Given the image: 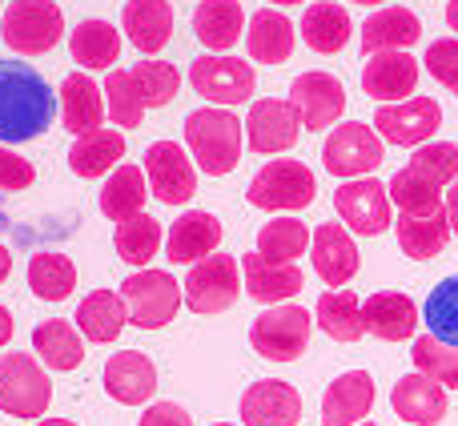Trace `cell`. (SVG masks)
Here are the masks:
<instances>
[{
  "mask_svg": "<svg viewBox=\"0 0 458 426\" xmlns=\"http://www.w3.org/2000/svg\"><path fill=\"white\" fill-rule=\"evenodd\" d=\"M358 426H378V422H358Z\"/></svg>",
  "mask_w": 458,
  "mask_h": 426,
  "instance_id": "91938a15",
  "label": "cell"
},
{
  "mask_svg": "<svg viewBox=\"0 0 458 426\" xmlns=\"http://www.w3.org/2000/svg\"><path fill=\"white\" fill-rule=\"evenodd\" d=\"M443 125V109L435 97H411L403 105H382L374 113V129L382 133V141L390 145H427Z\"/></svg>",
  "mask_w": 458,
  "mask_h": 426,
  "instance_id": "5bb4252c",
  "label": "cell"
},
{
  "mask_svg": "<svg viewBox=\"0 0 458 426\" xmlns=\"http://www.w3.org/2000/svg\"><path fill=\"white\" fill-rule=\"evenodd\" d=\"M105 390L109 398H117L121 406H141L157 390V366L149 362V354L141 350H117L105 362Z\"/></svg>",
  "mask_w": 458,
  "mask_h": 426,
  "instance_id": "ffe728a7",
  "label": "cell"
},
{
  "mask_svg": "<svg viewBox=\"0 0 458 426\" xmlns=\"http://www.w3.org/2000/svg\"><path fill=\"white\" fill-rule=\"evenodd\" d=\"M406 174L427 182V185H435V190H446V185L458 182V145H451V141L419 145L411 166H406Z\"/></svg>",
  "mask_w": 458,
  "mask_h": 426,
  "instance_id": "b9f144b4",
  "label": "cell"
},
{
  "mask_svg": "<svg viewBox=\"0 0 458 426\" xmlns=\"http://www.w3.org/2000/svg\"><path fill=\"white\" fill-rule=\"evenodd\" d=\"M245 53L258 64H282L293 53V24L277 8H258L245 29Z\"/></svg>",
  "mask_w": 458,
  "mask_h": 426,
  "instance_id": "f546056e",
  "label": "cell"
},
{
  "mask_svg": "<svg viewBox=\"0 0 458 426\" xmlns=\"http://www.w3.org/2000/svg\"><path fill=\"white\" fill-rule=\"evenodd\" d=\"M422 318H427L430 334L446 346H458V274L443 277V282L430 290L427 306H422Z\"/></svg>",
  "mask_w": 458,
  "mask_h": 426,
  "instance_id": "7bdbcfd3",
  "label": "cell"
},
{
  "mask_svg": "<svg viewBox=\"0 0 458 426\" xmlns=\"http://www.w3.org/2000/svg\"><path fill=\"white\" fill-rule=\"evenodd\" d=\"M161 242H165V229H161V221L153 217V213H137V217H129V221H117V234H113L117 258L137 269H149Z\"/></svg>",
  "mask_w": 458,
  "mask_h": 426,
  "instance_id": "d590c367",
  "label": "cell"
},
{
  "mask_svg": "<svg viewBox=\"0 0 458 426\" xmlns=\"http://www.w3.org/2000/svg\"><path fill=\"white\" fill-rule=\"evenodd\" d=\"M105 97H109V117L113 125L121 129H137L145 121V101H141V89H137L133 72L129 69H113L105 77Z\"/></svg>",
  "mask_w": 458,
  "mask_h": 426,
  "instance_id": "f6af8a7d",
  "label": "cell"
},
{
  "mask_svg": "<svg viewBox=\"0 0 458 426\" xmlns=\"http://www.w3.org/2000/svg\"><path fill=\"white\" fill-rule=\"evenodd\" d=\"M394 234H398V245H403L406 258L414 261H427V258H438L451 242V217H446V206L435 209V213H422V217H411V213H398L394 221Z\"/></svg>",
  "mask_w": 458,
  "mask_h": 426,
  "instance_id": "4dcf8cb0",
  "label": "cell"
},
{
  "mask_svg": "<svg viewBox=\"0 0 458 426\" xmlns=\"http://www.w3.org/2000/svg\"><path fill=\"white\" fill-rule=\"evenodd\" d=\"M419 89V61L411 53H374L362 64V93L370 101H411Z\"/></svg>",
  "mask_w": 458,
  "mask_h": 426,
  "instance_id": "e0dca14e",
  "label": "cell"
},
{
  "mask_svg": "<svg viewBox=\"0 0 458 426\" xmlns=\"http://www.w3.org/2000/svg\"><path fill=\"white\" fill-rule=\"evenodd\" d=\"M145 174L161 206H185L198 193V169L190 161V149H182L177 141H153L145 149Z\"/></svg>",
  "mask_w": 458,
  "mask_h": 426,
  "instance_id": "7c38bea8",
  "label": "cell"
},
{
  "mask_svg": "<svg viewBox=\"0 0 458 426\" xmlns=\"http://www.w3.org/2000/svg\"><path fill=\"white\" fill-rule=\"evenodd\" d=\"M390 193L382 182L374 177H358V182H342L338 193H334V209H338L342 226L350 234H362V237H378L394 226V213H390Z\"/></svg>",
  "mask_w": 458,
  "mask_h": 426,
  "instance_id": "8fae6325",
  "label": "cell"
},
{
  "mask_svg": "<svg viewBox=\"0 0 458 426\" xmlns=\"http://www.w3.org/2000/svg\"><path fill=\"white\" fill-rule=\"evenodd\" d=\"M145 198H149V185H145L141 169L117 166L101 185V213L113 221H129L137 213H145Z\"/></svg>",
  "mask_w": 458,
  "mask_h": 426,
  "instance_id": "8d00e7d4",
  "label": "cell"
},
{
  "mask_svg": "<svg viewBox=\"0 0 458 426\" xmlns=\"http://www.w3.org/2000/svg\"><path fill=\"white\" fill-rule=\"evenodd\" d=\"M386 149H382V137L374 133L366 121H346V125H334V133L326 137L322 145V166L330 169L334 177H366L382 166Z\"/></svg>",
  "mask_w": 458,
  "mask_h": 426,
  "instance_id": "9c48e42d",
  "label": "cell"
},
{
  "mask_svg": "<svg viewBox=\"0 0 458 426\" xmlns=\"http://www.w3.org/2000/svg\"><path fill=\"white\" fill-rule=\"evenodd\" d=\"M350 32H354L350 13L342 4H334V0H318V4H310L306 13H301V40H306L314 53H326V56L342 53Z\"/></svg>",
  "mask_w": 458,
  "mask_h": 426,
  "instance_id": "e575fe53",
  "label": "cell"
},
{
  "mask_svg": "<svg viewBox=\"0 0 458 426\" xmlns=\"http://www.w3.org/2000/svg\"><path fill=\"white\" fill-rule=\"evenodd\" d=\"M242 274H245V294L253 302H266V306H282L285 298H293L306 285V274L293 261H269L258 250L242 258Z\"/></svg>",
  "mask_w": 458,
  "mask_h": 426,
  "instance_id": "44dd1931",
  "label": "cell"
},
{
  "mask_svg": "<svg viewBox=\"0 0 458 426\" xmlns=\"http://www.w3.org/2000/svg\"><path fill=\"white\" fill-rule=\"evenodd\" d=\"M0 37L13 53L40 56L53 53L64 37V13L56 0H13L0 16Z\"/></svg>",
  "mask_w": 458,
  "mask_h": 426,
  "instance_id": "277c9868",
  "label": "cell"
},
{
  "mask_svg": "<svg viewBox=\"0 0 458 426\" xmlns=\"http://www.w3.org/2000/svg\"><path fill=\"white\" fill-rule=\"evenodd\" d=\"M427 69L438 85L458 93V40H435V45L427 48Z\"/></svg>",
  "mask_w": 458,
  "mask_h": 426,
  "instance_id": "7dc6e473",
  "label": "cell"
},
{
  "mask_svg": "<svg viewBox=\"0 0 458 426\" xmlns=\"http://www.w3.org/2000/svg\"><path fill=\"white\" fill-rule=\"evenodd\" d=\"M53 89L29 61H0V141H37L53 125Z\"/></svg>",
  "mask_w": 458,
  "mask_h": 426,
  "instance_id": "6da1fadb",
  "label": "cell"
},
{
  "mask_svg": "<svg viewBox=\"0 0 458 426\" xmlns=\"http://www.w3.org/2000/svg\"><path fill=\"white\" fill-rule=\"evenodd\" d=\"M185 149L209 177H225L242 161V121L229 109H193L182 125Z\"/></svg>",
  "mask_w": 458,
  "mask_h": 426,
  "instance_id": "7a4b0ae2",
  "label": "cell"
},
{
  "mask_svg": "<svg viewBox=\"0 0 458 426\" xmlns=\"http://www.w3.org/2000/svg\"><path fill=\"white\" fill-rule=\"evenodd\" d=\"M354 4H386V0H354Z\"/></svg>",
  "mask_w": 458,
  "mask_h": 426,
  "instance_id": "6f0895ef",
  "label": "cell"
},
{
  "mask_svg": "<svg viewBox=\"0 0 458 426\" xmlns=\"http://www.w3.org/2000/svg\"><path fill=\"white\" fill-rule=\"evenodd\" d=\"M269 4H282V8H290V4H306V0H269Z\"/></svg>",
  "mask_w": 458,
  "mask_h": 426,
  "instance_id": "9f6ffc18",
  "label": "cell"
},
{
  "mask_svg": "<svg viewBox=\"0 0 458 426\" xmlns=\"http://www.w3.org/2000/svg\"><path fill=\"white\" fill-rule=\"evenodd\" d=\"M8 338H13V314L0 306V346H8Z\"/></svg>",
  "mask_w": 458,
  "mask_h": 426,
  "instance_id": "816d5d0a",
  "label": "cell"
},
{
  "mask_svg": "<svg viewBox=\"0 0 458 426\" xmlns=\"http://www.w3.org/2000/svg\"><path fill=\"white\" fill-rule=\"evenodd\" d=\"M301 395L290 382L261 379L242 395V426H298Z\"/></svg>",
  "mask_w": 458,
  "mask_h": 426,
  "instance_id": "ac0fdd59",
  "label": "cell"
},
{
  "mask_svg": "<svg viewBox=\"0 0 458 426\" xmlns=\"http://www.w3.org/2000/svg\"><path fill=\"white\" fill-rule=\"evenodd\" d=\"M214 426H237V422H214Z\"/></svg>",
  "mask_w": 458,
  "mask_h": 426,
  "instance_id": "680465c9",
  "label": "cell"
},
{
  "mask_svg": "<svg viewBox=\"0 0 458 426\" xmlns=\"http://www.w3.org/2000/svg\"><path fill=\"white\" fill-rule=\"evenodd\" d=\"M53 403V382L32 354L0 358V411L13 419H40Z\"/></svg>",
  "mask_w": 458,
  "mask_h": 426,
  "instance_id": "ba28073f",
  "label": "cell"
},
{
  "mask_svg": "<svg viewBox=\"0 0 458 426\" xmlns=\"http://www.w3.org/2000/svg\"><path fill=\"white\" fill-rule=\"evenodd\" d=\"M390 406L406 426H438L446 419V390L430 382L427 374H406L390 390Z\"/></svg>",
  "mask_w": 458,
  "mask_h": 426,
  "instance_id": "603a6c76",
  "label": "cell"
},
{
  "mask_svg": "<svg viewBox=\"0 0 458 426\" xmlns=\"http://www.w3.org/2000/svg\"><path fill=\"white\" fill-rule=\"evenodd\" d=\"M386 193H390V201L398 206V213H411V217H422V213L443 209V190H435V185L411 177L406 169H398V174L390 177Z\"/></svg>",
  "mask_w": 458,
  "mask_h": 426,
  "instance_id": "bcb514c9",
  "label": "cell"
},
{
  "mask_svg": "<svg viewBox=\"0 0 458 426\" xmlns=\"http://www.w3.org/2000/svg\"><path fill=\"white\" fill-rule=\"evenodd\" d=\"M129 72H133L137 89H141L145 109H165L177 97V89H182V72L169 61H137Z\"/></svg>",
  "mask_w": 458,
  "mask_h": 426,
  "instance_id": "ee69618b",
  "label": "cell"
},
{
  "mask_svg": "<svg viewBox=\"0 0 458 426\" xmlns=\"http://www.w3.org/2000/svg\"><path fill=\"white\" fill-rule=\"evenodd\" d=\"M29 285L40 302H64L77 290V266L69 253H32Z\"/></svg>",
  "mask_w": 458,
  "mask_h": 426,
  "instance_id": "f35d334b",
  "label": "cell"
},
{
  "mask_svg": "<svg viewBox=\"0 0 458 426\" xmlns=\"http://www.w3.org/2000/svg\"><path fill=\"white\" fill-rule=\"evenodd\" d=\"M310 334H314V318L306 306H269L266 314L253 318L250 346L266 362H293L310 346Z\"/></svg>",
  "mask_w": 458,
  "mask_h": 426,
  "instance_id": "5b68a950",
  "label": "cell"
},
{
  "mask_svg": "<svg viewBox=\"0 0 458 426\" xmlns=\"http://www.w3.org/2000/svg\"><path fill=\"white\" fill-rule=\"evenodd\" d=\"M443 206H446V217H451V229L458 234V182L451 185V193H446V201H443Z\"/></svg>",
  "mask_w": 458,
  "mask_h": 426,
  "instance_id": "f907efd6",
  "label": "cell"
},
{
  "mask_svg": "<svg viewBox=\"0 0 458 426\" xmlns=\"http://www.w3.org/2000/svg\"><path fill=\"white\" fill-rule=\"evenodd\" d=\"M121 298H125L129 322L137 330H161L174 322L177 306H182V285L165 269H137L121 282Z\"/></svg>",
  "mask_w": 458,
  "mask_h": 426,
  "instance_id": "8992f818",
  "label": "cell"
},
{
  "mask_svg": "<svg viewBox=\"0 0 458 426\" xmlns=\"http://www.w3.org/2000/svg\"><path fill=\"white\" fill-rule=\"evenodd\" d=\"M222 245V221L206 209H190L169 226L165 234V258L174 266H198Z\"/></svg>",
  "mask_w": 458,
  "mask_h": 426,
  "instance_id": "2e32d148",
  "label": "cell"
},
{
  "mask_svg": "<svg viewBox=\"0 0 458 426\" xmlns=\"http://www.w3.org/2000/svg\"><path fill=\"white\" fill-rule=\"evenodd\" d=\"M8 274H13V253H8L4 245H0V282H4Z\"/></svg>",
  "mask_w": 458,
  "mask_h": 426,
  "instance_id": "f5cc1de1",
  "label": "cell"
},
{
  "mask_svg": "<svg viewBox=\"0 0 458 426\" xmlns=\"http://www.w3.org/2000/svg\"><path fill=\"white\" fill-rule=\"evenodd\" d=\"M32 350L37 358L48 366V371L64 374V371H77L85 362V342H81V330L69 326L64 318H48L32 330Z\"/></svg>",
  "mask_w": 458,
  "mask_h": 426,
  "instance_id": "836d02e7",
  "label": "cell"
},
{
  "mask_svg": "<svg viewBox=\"0 0 458 426\" xmlns=\"http://www.w3.org/2000/svg\"><path fill=\"white\" fill-rule=\"evenodd\" d=\"M72 318H77V330L85 334L89 342H97V346H109V342H117L121 330L129 326L125 298H121L117 290H93V294H85Z\"/></svg>",
  "mask_w": 458,
  "mask_h": 426,
  "instance_id": "4316f807",
  "label": "cell"
},
{
  "mask_svg": "<svg viewBox=\"0 0 458 426\" xmlns=\"http://www.w3.org/2000/svg\"><path fill=\"white\" fill-rule=\"evenodd\" d=\"M374 411V379L366 371H346L322 395V426H358Z\"/></svg>",
  "mask_w": 458,
  "mask_h": 426,
  "instance_id": "7402d4cb",
  "label": "cell"
},
{
  "mask_svg": "<svg viewBox=\"0 0 458 426\" xmlns=\"http://www.w3.org/2000/svg\"><path fill=\"white\" fill-rule=\"evenodd\" d=\"M242 29H245L242 0H201L198 13H193V32L217 56L242 40Z\"/></svg>",
  "mask_w": 458,
  "mask_h": 426,
  "instance_id": "1f68e13d",
  "label": "cell"
},
{
  "mask_svg": "<svg viewBox=\"0 0 458 426\" xmlns=\"http://www.w3.org/2000/svg\"><path fill=\"white\" fill-rule=\"evenodd\" d=\"M310 258H314V274L326 285H346L358 274V245L346 226L338 221H322L310 242Z\"/></svg>",
  "mask_w": 458,
  "mask_h": 426,
  "instance_id": "d6986e66",
  "label": "cell"
},
{
  "mask_svg": "<svg viewBox=\"0 0 458 426\" xmlns=\"http://www.w3.org/2000/svg\"><path fill=\"white\" fill-rule=\"evenodd\" d=\"M37 426H77V422H69V419H40Z\"/></svg>",
  "mask_w": 458,
  "mask_h": 426,
  "instance_id": "11a10c76",
  "label": "cell"
},
{
  "mask_svg": "<svg viewBox=\"0 0 458 426\" xmlns=\"http://www.w3.org/2000/svg\"><path fill=\"white\" fill-rule=\"evenodd\" d=\"M105 113H109V105L101 101V89H97V81L89 72H69L61 81V125L72 137L97 133Z\"/></svg>",
  "mask_w": 458,
  "mask_h": 426,
  "instance_id": "d4e9b609",
  "label": "cell"
},
{
  "mask_svg": "<svg viewBox=\"0 0 458 426\" xmlns=\"http://www.w3.org/2000/svg\"><path fill=\"white\" fill-rule=\"evenodd\" d=\"M32 182H37V169H32V161L16 158L13 149H4V145H0V193L29 190Z\"/></svg>",
  "mask_w": 458,
  "mask_h": 426,
  "instance_id": "c3c4849f",
  "label": "cell"
},
{
  "mask_svg": "<svg viewBox=\"0 0 458 426\" xmlns=\"http://www.w3.org/2000/svg\"><path fill=\"white\" fill-rule=\"evenodd\" d=\"M190 85L198 97H206L209 105H222V109H233V105H245L258 89V77H253V64L245 56H229V53H206L190 64Z\"/></svg>",
  "mask_w": 458,
  "mask_h": 426,
  "instance_id": "52a82bcc",
  "label": "cell"
},
{
  "mask_svg": "<svg viewBox=\"0 0 458 426\" xmlns=\"http://www.w3.org/2000/svg\"><path fill=\"white\" fill-rule=\"evenodd\" d=\"M362 322L366 334L382 342H406L419 330V306L398 290H378L362 302Z\"/></svg>",
  "mask_w": 458,
  "mask_h": 426,
  "instance_id": "cb8c5ba5",
  "label": "cell"
},
{
  "mask_svg": "<svg viewBox=\"0 0 458 426\" xmlns=\"http://www.w3.org/2000/svg\"><path fill=\"white\" fill-rule=\"evenodd\" d=\"M411 358L414 371L427 374L430 382H438L443 390H458V346H446L435 334H422V338H414Z\"/></svg>",
  "mask_w": 458,
  "mask_h": 426,
  "instance_id": "60d3db41",
  "label": "cell"
},
{
  "mask_svg": "<svg viewBox=\"0 0 458 426\" xmlns=\"http://www.w3.org/2000/svg\"><path fill=\"white\" fill-rule=\"evenodd\" d=\"M137 426H193V414L177 403H153Z\"/></svg>",
  "mask_w": 458,
  "mask_h": 426,
  "instance_id": "681fc988",
  "label": "cell"
},
{
  "mask_svg": "<svg viewBox=\"0 0 458 426\" xmlns=\"http://www.w3.org/2000/svg\"><path fill=\"white\" fill-rule=\"evenodd\" d=\"M446 24H451V29L458 32V0H451V4H446Z\"/></svg>",
  "mask_w": 458,
  "mask_h": 426,
  "instance_id": "db71d44e",
  "label": "cell"
},
{
  "mask_svg": "<svg viewBox=\"0 0 458 426\" xmlns=\"http://www.w3.org/2000/svg\"><path fill=\"white\" fill-rule=\"evenodd\" d=\"M245 198H250V206L269 209V213H298V209L314 206L318 182L306 161L277 158V161H266V166L253 174Z\"/></svg>",
  "mask_w": 458,
  "mask_h": 426,
  "instance_id": "3957f363",
  "label": "cell"
},
{
  "mask_svg": "<svg viewBox=\"0 0 458 426\" xmlns=\"http://www.w3.org/2000/svg\"><path fill=\"white\" fill-rule=\"evenodd\" d=\"M69 53L81 69H113L121 61V32L117 24L101 21V16H89L72 29L69 37Z\"/></svg>",
  "mask_w": 458,
  "mask_h": 426,
  "instance_id": "d6a6232c",
  "label": "cell"
},
{
  "mask_svg": "<svg viewBox=\"0 0 458 426\" xmlns=\"http://www.w3.org/2000/svg\"><path fill=\"white\" fill-rule=\"evenodd\" d=\"M121 29L145 56L161 53L174 37V8H169V0H129L121 13Z\"/></svg>",
  "mask_w": 458,
  "mask_h": 426,
  "instance_id": "83f0119b",
  "label": "cell"
},
{
  "mask_svg": "<svg viewBox=\"0 0 458 426\" xmlns=\"http://www.w3.org/2000/svg\"><path fill=\"white\" fill-rule=\"evenodd\" d=\"M245 137H250L253 153H285L298 145L301 137V117L290 101H277V97H266V101L250 105V117H245Z\"/></svg>",
  "mask_w": 458,
  "mask_h": 426,
  "instance_id": "9a60e30c",
  "label": "cell"
},
{
  "mask_svg": "<svg viewBox=\"0 0 458 426\" xmlns=\"http://www.w3.org/2000/svg\"><path fill=\"white\" fill-rule=\"evenodd\" d=\"M310 242H314V234H310L306 221L298 217H274L261 226L258 234V253L269 261H298L301 253L310 250Z\"/></svg>",
  "mask_w": 458,
  "mask_h": 426,
  "instance_id": "ab89813d",
  "label": "cell"
},
{
  "mask_svg": "<svg viewBox=\"0 0 458 426\" xmlns=\"http://www.w3.org/2000/svg\"><path fill=\"white\" fill-rule=\"evenodd\" d=\"M422 37V21L411 8H378L370 21L362 24V53H411V45Z\"/></svg>",
  "mask_w": 458,
  "mask_h": 426,
  "instance_id": "484cf974",
  "label": "cell"
},
{
  "mask_svg": "<svg viewBox=\"0 0 458 426\" xmlns=\"http://www.w3.org/2000/svg\"><path fill=\"white\" fill-rule=\"evenodd\" d=\"M290 105L298 109L301 129L318 133V129H330L342 121L346 109V89L334 72H301L290 85Z\"/></svg>",
  "mask_w": 458,
  "mask_h": 426,
  "instance_id": "4fadbf2b",
  "label": "cell"
},
{
  "mask_svg": "<svg viewBox=\"0 0 458 426\" xmlns=\"http://www.w3.org/2000/svg\"><path fill=\"white\" fill-rule=\"evenodd\" d=\"M242 294V266L229 253H209L185 277V306L193 314H222Z\"/></svg>",
  "mask_w": 458,
  "mask_h": 426,
  "instance_id": "30bf717a",
  "label": "cell"
},
{
  "mask_svg": "<svg viewBox=\"0 0 458 426\" xmlns=\"http://www.w3.org/2000/svg\"><path fill=\"white\" fill-rule=\"evenodd\" d=\"M314 322L330 334L334 342H358L366 334L362 322V302L350 290H326L314 306Z\"/></svg>",
  "mask_w": 458,
  "mask_h": 426,
  "instance_id": "74e56055",
  "label": "cell"
},
{
  "mask_svg": "<svg viewBox=\"0 0 458 426\" xmlns=\"http://www.w3.org/2000/svg\"><path fill=\"white\" fill-rule=\"evenodd\" d=\"M121 158H125V133L121 129H97V133L72 141L69 169L85 182H93V177H109L121 166Z\"/></svg>",
  "mask_w": 458,
  "mask_h": 426,
  "instance_id": "f1b7e54d",
  "label": "cell"
}]
</instances>
